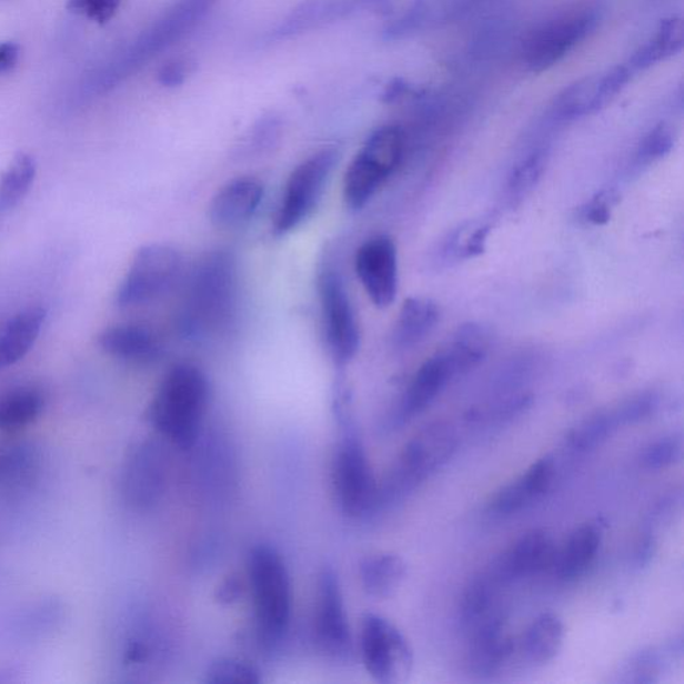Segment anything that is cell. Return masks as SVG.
<instances>
[{
    "mask_svg": "<svg viewBox=\"0 0 684 684\" xmlns=\"http://www.w3.org/2000/svg\"><path fill=\"white\" fill-rule=\"evenodd\" d=\"M209 381L199 366L179 364L164 374L150 404L158 433L181 450L197 443L209 405Z\"/></svg>",
    "mask_w": 684,
    "mask_h": 684,
    "instance_id": "1",
    "label": "cell"
},
{
    "mask_svg": "<svg viewBox=\"0 0 684 684\" xmlns=\"http://www.w3.org/2000/svg\"><path fill=\"white\" fill-rule=\"evenodd\" d=\"M248 577L260 641L278 646L292 621V585L284 559L272 545H254L248 556Z\"/></svg>",
    "mask_w": 684,
    "mask_h": 684,
    "instance_id": "2",
    "label": "cell"
},
{
    "mask_svg": "<svg viewBox=\"0 0 684 684\" xmlns=\"http://www.w3.org/2000/svg\"><path fill=\"white\" fill-rule=\"evenodd\" d=\"M237 301L234 256L223 250L210 253L190 279L182 328L188 334H207L228 324Z\"/></svg>",
    "mask_w": 684,
    "mask_h": 684,
    "instance_id": "3",
    "label": "cell"
},
{
    "mask_svg": "<svg viewBox=\"0 0 684 684\" xmlns=\"http://www.w3.org/2000/svg\"><path fill=\"white\" fill-rule=\"evenodd\" d=\"M344 392H338V410L342 433L332 460V486L340 510L360 519L379 509L380 485L374 479L363 443L348 416Z\"/></svg>",
    "mask_w": 684,
    "mask_h": 684,
    "instance_id": "4",
    "label": "cell"
},
{
    "mask_svg": "<svg viewBox=\"0 0 684 684\" xmlns=\"http://www.w3.org/2000/svg\"><path fill=\"white\" fill-rule=\"evenodd\" d=\"M459 437L450 423L436 421L420 430L401 451L390 475L379 489V506L399 502L450 462Z\"/></svg>",
    "mask_w": 684,
    "mask_h": 684,
    "instance_id": "5",
    "label": "cell"
},
{
    "mask_svg": "<svg viewBox=\"0 0 684 684\" xmlns=\"http://www.w3.org/2000/svg\"><path fill=\"white\" fill-rule=\"evenodd\" d=\"M405 148L404 130L394 124L368 137L345 171L342 195L346 208L361 210L371 202L403 161Z\"/></svg>",
    "mask_w": 684,
    "mask_h": 684,
    "instance_id": "6",
    "label": "cell"
},
{
    "mask_svg": "<svg viewBox=\"0 0 684 684\" xmlns=\"http://www.w3.org/2000/svg\"><path fill=\"white\" fill-rule=\"evenodd\" d=\"M597 21L596 9L592 6H577L536 26L524 39L522 58L525 68L541 72L561 62L594 31Z\"/></svg>",
    "mask_w": 684,
    "mask_h": 684,
    "instance_id": "7",
    "label": "cell"
},
{
    "mask_svg": "<svg viewBox=\"0 0 684 684\" xmlns=\"http://www.w3.org/2000/svg\"><path fill=\"white\" fill-rule=\"evenodd\" d=\"M339 157L335 149L320 150L292 171L274 215L275 234L291 233L312 215L324 195Z\"/></svg>",
    "mask_w": 684,
    "mask_h": 684,
    "instance_id": "8",
    "label": "cell"
},
{
    "mask_svg": "<svg viewBox=\"0 0 684 684\" xmlns=\"http://www.w3.org/2000/svg\"><path fill=\"white\" fill-rule=\"evenodd\" d=\"M182 272L179 250L164 243H150L137 250L115 295L118 306L149 304L174 288Z\"/></svg>",
    "mask_w": 684,
    "mask_h": 684,
    "instance_id": "9",
    "label": "cell"
},
{
    "mask_svg": "<svg viewBox=\"0 0 684 684\" xmlns=\"http://www.w3.org/2000/svg\"><path fill=\"white\" fill-rule=\"evenodd\" d=\"M319 295L322 328L329 354L334 364L342 368L356 358L361 332L356 312L341 274L331 266L319 274Z\"/></svg>",
    "mask_w": 684,
    "mask_h": 684,
    "instance_id": "10",
    "label": "cell"
},
{
    "mask_svg": "<svg viewBox=\"0 0 684 684\" xmlns=\"http://www.w3.org/2000/svg\"><path fill=\"white\" fill-rule=\"evenodd\" d=\"M360 651L368 674L379 683H404L412 674L411 644L384 616L364 615L361 621Z\"/></svg>",
    "mask_w": 684,
    "mask_h": 684,
    "instance_id": "11",
    "label": "cell"
},
{
    "mask_svg": "<svg viewBox=\"0 0 684 684\" xmlns=\"http://www.w3.org/2000/svg\"><path fill=\"white\" fill-rule=\"evenodd\" d=\"M314 633L315 642L322 653L338 657V660L350 656L352 653V634L344 596H342L339 576L331 567H325L320 572Z\"/></svg>",
    "mask_w": 684,
    "mask_h": 684,
    "instance_id": "12",
    "label": "cell"
},
{
    "mask_svg": "<svg viewBox=\"0 0 684 684\" xmlns=\"http://www.w3.org/2000/svg\"><path fill=\"white\" fill-rule=\"evenodd\" d=\"M358 278L368 298L379 309L391 306L399 292V255L390 235H376L358 249Z\"/></svg>",
    "mask_w": 684,
    "mask_h": 684,
    "instance_id": "13",
    "label": "cell"
},
{
    "mask_svg": "<svg viewBox=\"0 0 684 684\" xmlns=\"http://www.w3.org/2000/svg\"><path fill=\"white\" fill-rule=\"evenodd\" d=\"M164 460L161 445L151 440L130 452L122 472V495L133 509L148 510L161 499L167 479Z\"/></svg>",
    "mask_w": 684,
    "mask_h": 684,
    "instance_id": "14",
    "label": "cell"
},
{
    "mask_svg": "<svg viewBox=\"0 0 684 684\" xmlns=\"http://www.w3.org/2000/svg\"><path fill=\"white\" fill-rule=\"evenodd\" d=\"M457 374L443 350L426 359L414 373L396 413V424H405L433 404Z\"/></svg>",
    "mask_w": 684,
    "mask_h": 684,
    "instance_id": "15",
    "label": "cell"
},
{
    "mask_svg": "<svg viewBox=\"0 0 684 684\" xmlns=\"http://www.w3.org/2000/svg\"><path fill=\"white\" fill-rule=\"evenodd\" d=\"M469 648L471 673L489 677L499 673L510 662L516 650L515 640L502 617L491 616L477 624Z\"/></svg>",
    "mask_w": 684,
    "mask_h": 684,
    "instance_id": "16",
    "label": "cell"
},
{
    "mask_svg": "<svg viewBox=\"0 0 684 684\" xmlns=\"http://www.w3.org/2000/svg\"><path fill=\"white\" fill-rule=\"evenodd\" d=\"M264 199V185L253 177L229 181L209 205V219L215 228L235 229L247 223Z\"/></svg>",
    "mask_w": 684,
    "mask_h": 684,
    "instance_id": "17",
    "label": "cell"
},
{
    "mask_svg": "<svg viewBox=\"0 0 684 684\" xmlns=\"http://www.w3.org/2000/svg\"><path fill=\"white\" fill-rule=\"evenodd\" d=\"M557 555L554 537L547 530H532L519 539L506 552L500 564V574L505 577H523L541 574L554 567Z\"/></svg>",
    "mask_w": 684,
    "mask_h": 684,
    "instance_id": "18",
    "label": "cell"
},
{
    "mask_svg": "<svg viewBox=\"0 0 684 684\" xmlns=\"http://www.w3.org/2000/svg\"><path fill=\"white\" fill-rule=\"evenodd\" d=\"M555 477L554 459L545 456L532 464L527 472L505 485L493 499L491 509L499 515H512L541 499Z\"/></svg>",
    "mask_w": 684,
    "mask_h": 684,
    "instance_id": "19",
    "label": "cell"
},
{
    "mask_svg": "<svg viewBox=\"0 0 684 684\" xmlns=\"http://www.w3.org/2000/svg\"><path fill=\"white\" fill-rule=\"evenodd\" d=\"M98 345L110 356L131 361V363H149L160 358L162 351L157 334L150 328L138 324L104 329L98 335Z\"/></svg>",
    "mask_w": 684,
    "mask_h": 684,
    "instance_id": "20",
    "label": "cell"
},
{
    "mask_svg": "<svg viewBox=\"0 0 684 684\" xmlns=\"http://www.w3.org/2000/svg\"><path fill=\"white\" fill-rule=\"evenodd\" d=\"M440 321V306L426 298H410L401 306L394 322L391 341L398 351H410L435 331Z\"/></svg>",
    "mask_w": 684,
    "mask_h": 684,
    "instance_id": "21",
    "label": "cell"
},
{
    "mask_svg": "<svg viewBox=\"0 0 684 684\" xmlns=\"http://www.w3.org/2000/svg\"><path fill=\"white\" fill-rule=\"evenodd\" d=\"M48 318L43 306H30L17 313L0 333V370L19 363L34 346Z\"/></svg>",
    "mask_w": 684,
    "mask_h": 684,
    "instance_id": "22",
    "label": "cell"
},
{
    "mask_svg": "<svg viewBox=\"0 0 684 684\" xmlns=\"http://www.w3.org/2000/svg\"><path fill=\"white\" fill-rule=\"evenodd\" d=\"M603 541L602 525L583 524L572 532L564 549L557 552L554 569L563 581H576L594 564Z\"/></svg>",
    "mask_w": 684,
    "mask_h": 684,
    "instance_id": "23",
    "label": "cell"
},
{
    "mask_svg": "<svg viewBox=\"0 0 684 684\" xmlns=\"http://www.w3.org/2000/svg\"><path fill=\"white\" fill-rule=\"evenodd\" d=\"M359 574L366 595L390 598L405 581L406 563L393 552H374L360 562Z\"/></svg>",
    "mask_w": 684,
    "mask_h": 684,
    "instance_id": "24",
    "label": "cell"
},
{
    "mask_svg": "<svg viewBox=\"0 0 684 684\" xmlns=\"http://www.w3.org/2000/svg\"><path fill=\"white\" fill-rule=\"evenodd\" d=\"M492 342L493 338L489 328L477 322H469L457 329L442 350L460 378L475 370L489 358Z\"/></svg>",
    "mask_w": 684,
    "mask_h": 684,
    "instance_id": "25",
    "label": "cell"
},
{
    "mask_svg": "<svg viewBox=\"0 0 684 684\" xmlns=\"http://www.w3.org/2000/svg\"><path fill=\"white\" fill-rule=\"evenodd\" d=\"M564 642V626L554 613L539 615L525 631L521 651L525 660L534 664H547L561 653Z\"/></svg>",
    "mask_w": 684,
    "mask_h": 684,
    "instance_id": "26",
    "label": "cell"
},
{
    "mask_svg": "<svg viewBox=\"0 0 684 684\" xmlns=\"http://www.w3.org/2000/svg\"><path fill=\"white\" fill-rule=\"evenodd\" d=\"M486 0H419L403 19L393 26L390 34L404 36L425 24L451 21L466 14Z\"/></svg>",
    "mask_w": 684,
    "mask_h": 684,
    "instance_id": "27",
    "label": "cell"
},
{
    "mask_svg": "<svg viewBox=\"0 0 684 684\" xmlns=\"http://www.w3.org/2000/svg\"><path fill=\"white\" fill-rule=\"evenodd\" d=\"M44 398L32 386L12 390L0 398V431L17 432L41 416Z\"/></svg>",
    "mask_w": 684,
    "mask_h": 684,
    "instance_id": "28",
    "label": "cell"
},
{
    "mask_svg": "<svg viewBox=\"0 0 684 684\" xmlns=\"http://www.w3.org/2000/svg\"><path fill=\"white\" fill-rule=\"evenodd\" d=\"M603 108L598 76H594L564 89L552 104V115L559 121H572L594 114Z\"/></svg>",
    "mask_w": 684,
    "mask_h": 684,
    "instance_id": "29",
    "label": "cell"
},
{
    "mask_svg": "<svg viewBox=\"0 0 684 684\" xmlns=\"http://www.w3.org/2000/svg\"><path fill=\"white\" fill-rule=\"evenodd\" d=\"M684 43V26L681 18H671L661 24L655 37L631 58L630 69L643 70L680 52Z\"/></svg>",
    "mask_w": 684,
    "mask_h": 684,
    "instance_id": "30",
    "label": "cell"
},
{
    "mask_svg": "<svg viewBox=\"0 0 684 684\" xmlns=\"http://www.w3.org/2000/svg\"><path fill=\"white\" fill-rule=\"evenodd\" d=\"M491 227L485 222H466L453 230L439 249L440 260L445 264L471 260L484 252Z\"/></svg>",
    "mask_w": 684,
    "mask_h": 684,
    "instance_id": "31",
    "label": "cell"
},
{
    "mask_svg": "<svg viewBox=\"0 0 684 684\" xmlns=\"http://www.w3.org/2000/svg\"><path fill=\"white\" fill-rule=\"evenodd\" d=\"M39 452L29 443L0 445V489H14L29 482L38 471Z\"/></svg>",
    "mask_w": 684,
    "mask_h": 684,
    "instance_id": "32",
    "label": "cell"
},
{
    "mask_svg": "<svg viewBox=\"0 0 684 684\" xmlns=\"http://www.w3.org/2000/svg\"><path fill=\"white\" fill-rule=\"evenodd\" d=\"M38 173L36 158L29 153H18L0 180V212L12 209L30 192Z\"/></svg>",
    "mask_w": 684,
    "mask_h": 684,
    "instance_id": "33",
    "label": "cell"
},
{
    "mask_svg": "<svg viewBox=\"0 0 684 684\" xmlns=\"http://www.w3.org/2000/svg\"><path fill=\"white\" fill-rule=\"evenodd\" d=\"M547 151L535 150L513 167L506 182V194L511 202H521L534 190L547 168Z\"/></svg>",
    "mask_w": 684,
    "mask_h": 684,
    "instance_id": "34",
    "label": "cell"
},
{
    "mask_svg": "<svg viewBox=\"0 0 684 684\" xmlns=\"http://www.w3.org/2000/svg\"><path fill=\"white\" fill-rule=\"evenodd\" d=\"M620 426L621 423L615 410L597 413L595 416L584 420L570 432L569 444L572 450L577 452L595 450L596 446L606 442L611 433Z\"/></svg>",
    "mask_w": 684,
    "mask_h": 684,
    "instance_id": "35",
    "label": "cell"
},
{
    "mask_svg": "<svg viewBox=\"0 0 684 684\" xmlns=\"http://www.w3.org/2000/svg\"><path fill=\"white\" fill-rule=\"evenodd\" d=\"M203 682L209 684H259L262 674L253 663L235 660V657H220L205 671Z\"/></svg>",
    "mask_w": 684,
    "mask_h": 684,
    "instance_id": "36",
    "label": "cell"
},
{
    "mask_svg": "<svg viewBox=\"0 0 684 684\" xmlns=\"http://www.w3.org/2000/svg\"><path fill=\"white\" fill-rule=\"evenodd\" d=\"M493 603L492 585L486 579L479 577L466 587L460 613L465 626L471 628L491 617Z\"/></svg>",
    "mask_w": 684,
    "mask_h": 684,
    "instance_id": "37",
    "label": "cell"
},
{
    "mask_svg": "<svg viewBox=\"0 0 684 684\" xmlns=\"http://www.w3.org/2000/svg\"><path fill=\"white\" fill-rule=\"evenodd\" d=\"M675 646L661 650L651 647L648 650L641 651L626 664L624 668V675H626V682L631 683H656L661 681V675L666 668L667 655Z\"/></svg>",
    "mask_w": 684,
    "mask_h": 684,
    "instance_id": "38",
    "label": "cell"
},
{
    "mask_svg": "<svg viewBox=\"0 0 684 684\" xmlns=\"http://www.w3.org/2000/svg\"><path fill=\"white\" fill-rule=\"evenodd\" d=\"M674 148V134L667 124L661 123L643 138L640 148L636 150L635 162L637 167H648V164L662 160L671 153Z\"/></svg>",
    "mask_w": 684,
    "mask_h": 684,
    "instance_id": "39",
    "label": "cell"
},
{
    "mask_svg": "<svg viewBox=\"0 0 684 684\" xmlns=\"http://www.w3.org/2000/svg\"><path fill=\"white\" fill-rule=\"evenodd\" d=\"M683 444L681 436L670 435L651 443L642 455V465L650 471L667 469L680 462Z\"/></svg>",
    "mask_w": 684,
    "mask_h": 684,
    "instance_id": "40",
    "label": "cell"
},
{
    "mask_svg": "<svg viewBox=\"0 0 684 684\" xmlns=\"http://www.w3.org/2000/svg\"><path fill=\"white\" fill-rule=\"evenodd\" d=\"M660 398L655 392H644L631 398L616 408V416L621 426L640 423L656 411Z\"/></svg>",
    "mask_w": 684,
    "mask_h": 684,
    "instance_id": "41",
    "label": "cell"
},
{
    "mask_svg": "<svg viewBox=\"0 0 684 684\" xmlns=\"http://www.w3.org/2000/svg\"><path fill=\"white\" fill-rule=\"evenodd\" d=\"M620 200L615 190H602L585 203L581 210L582 219L591 225H606L613 214V210Z\"/></svg>",
    "mask_w": 684,
    "mask_h": 684,
    "instance_id": "42",
    "label": "cell"
},
{
    "mask_svg": "<svg viewBox=\"0 0 684 684\" xmlns=\"http://www.w3.org/2000/svg\"><path fill=\"white\" fill-rule=\"evenodd\" d=\"M121 0H69L68 8L90 21L107 23L120 9Z\"/></svg>",
    "mask_w": 684,
    "mask_h": 684,
    "instance_id": "43",
    "label": "cell"
},
{
    "mask_svg": "<svg viewBox=\"0 0 684 684\" xmlns=\"http://www.w3.org/2000/svg\"><path fill=\"white\" fill-rule=\"evenodd\" d=\"M189 72V66L183 61H173L163 66L158 74V81L168 88H175L185 81Z\"/></svg>",
    "mask_w": 684,
    "mask_h": 684,
    "instance_id": "44",
    "label": "cell"
},
{
    "mask_svg": "<svg viewBox=\"0 0 684 684\" xmlns=\"http://www.w3.org/2000/svg\"><path fill=\"white\" fill-rule=\"evenodd\" d=\"M19 59V46L14 42L0 43V74L16 68Z\"/></svg>",
    "mask_w": 684,
    "mask_h": 684,
    "instance_id": "45",
    "label": "cell"
},
{
    "mask_svg": "<svg viewBox=\"0 0 684 684\" xmlns=\"http://www.w3.org/2000/svg\"><path fill=\"white\" fill-rule=\"evenodd\" d=\"M655 554V541L651 536L643 537L640 544H637L635 552V563L637 567H643L650 563L651 557Z\"/></svg>",
    "mask_w": 684,
    "mask_h": 684,
    "instance_id": "46",
    "label": "cell"
},
{
    "mask_svg": "<svg viewBox=\"0 0 684 684\" xmlns=\"http://www.w3.org/2000/svg\"><path fill=\"white\" fill-rule=\"evenodd\" d=\"M240 595V584L235 581V579H228L227 582H223L221 589L219 590V597L221 602H233Z\"/></svg>",
    "mask_w": 684,
    "mask_h": 684,
    "instance_id": "47",
    "label": "cell"
}]
</instances>
